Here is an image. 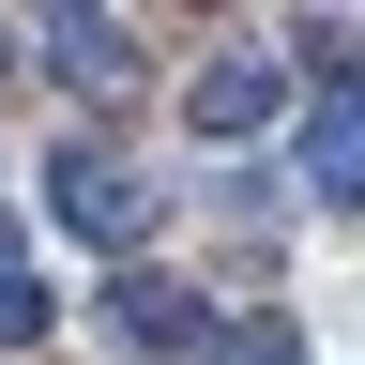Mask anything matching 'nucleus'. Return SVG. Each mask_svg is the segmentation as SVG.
<instances>
[{
  "label": "nucleus",
  "instance_id": "f257e3e1",
  "mask_svg": "<svg viewBox=\"0 0 365 365\" xmlns=\"http://www.w3.org/2000/svg\"><path fill=\"white\" fill-rule=\"evenodd\" d=\"M304 61H319V91H304V198L319 213H365V61H350L335 31H304Z\"/></svg>",
  "mask_w": 365,
  "mask_h": 365
},
{
  "label": "nucleus",
  "instance_id": "f03ea898",
  "mask_svg": "<svg viewBox=\"0 0 365 365\" xmlns=\"http://www.w3.org/2000/svg\"><path fill=\"white\" fill-rule=\"evenodd\" d=\"M46 213H61L76 244H153V182H137L122 153H61L46 168Z\"/></svg>",
  "mask_w": 365,
  "mask_h": 365
},
{
  "label": "nucleus",
  "instance_id": "7ed1b4c3",
  "mask_svg": "<svg viewBox=\"0 0 365 365\" xmlns=\"http://www.w3.org/2000/svg\"><path fill=\"white\" fill-rule=\"evenodd\" d=\"M289 91H304V76L274 61V46H228V61H213L198 91H182V122H198V137H259L274 107H289Z\"/></svg>",
  "mask_w": 365,
  "mask_h": 365
},
{
  "label": "nucleus",
  "instance_id": "20e7f679",
  "mask_svg": "<svg viewBox=\"0 0 365 365\" xmlns=\"http://www.w3.org/2000/svg\"><path fill=\"white\" fill-rule=\"evenodd\" d=\"M46 46V76H76V91H137V31L122 16H31Z\"/></svg>",
  "mask_w": 365,
  "mask_h": 365
},
{
  "label": "nucleus",
  "instance_id": "39448f33",
  "mask_svg": "<svg viewBox=\"0 0 365 365\" xmlns=\"http://www.w3.org/2000/svg\"><path fill=\"white\" fill-rule=\"evenodd\" d=\"M107 319H122V350H198V335H213V304H198V289H168V274H122Z\"/></svg>",
  "mask_w": 365,
  "mask_h": 365
},
{
  "label": "nucleus",
  "instance_id": "423d86ee",
  "mask_svg": "<svg viewBox=\"0 0 365 365\" xmlns=\"http://www.w3.org/2000/svg\"><path fill=\"white\" fill-rule=\"evenodd\" d=\"M182 365H304V335H289V319H213Z\"/></svg>",
  "mask_w": 365,
  "mask_h": 365
},
{
  "label": "nucleus",
  "instance_id": "0eeeda50",
  "mask_svg": "<svg viewBox=\"0 0 365 365\" xmlns=\"http://www.w3.org/2000/svg\"><path fill=\"white\" fill-rule=\"evenodd\" d=\"M46 319H61V304H46V289H31V274H16V259H0V350H31V335H46Z\"/></svg>",
  "mask_w": 365,
  "mask_h": 365
}]
</instances>
